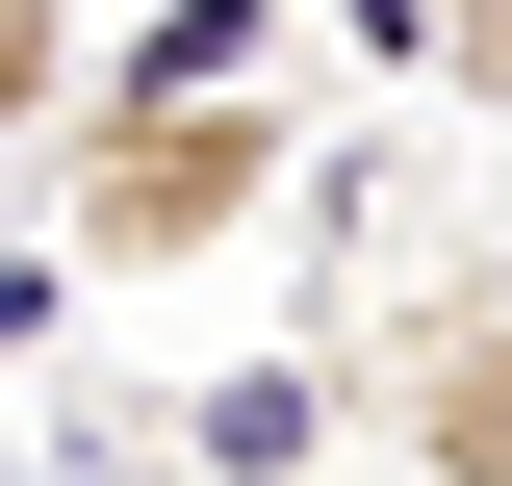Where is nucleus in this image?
<instances>
[{
    "mask_svg": "<svg viewBox=\"0 0 512 486\" xmlns=\"http://www.w3.org/2000/svg\"><path fill=\"white\" fill-rule=\"evenodd\" d=\"M384 435L436 486H512V282H436L410 307V359H384Z\"/></svg>",
    "mask_w": 512,
    "mask_h": 486,
    "instance_id": "f03ea898",
    "label": "nucleus"
},
{
    "mask_svg": "<svg viewBox=\"0 0 512 486\" xmlns=\"http://www.w3.org/2000/svg\"><path fill=\"white\" fill-rule=\"evenodd\" d=\"M333 52H384V77H436V103H487L512 128V0H308Z\"/></svg>",
    "mask_w": 512,
    "mask_h": 486,
    "instance_id": "7ed1b4c3",
    "label": "nucleus"
},
{
    "mask_svg": "<svg viewBox=\"0 0 512 486\" xmlns=\"http://www.w3.org/2000/svg\"><path fill=\"white\" fill-rule=\"evenodd\" d=\"M52 103H77V0H0V154H26Z\"/></svg>",
    "mask_w": 512,
    "mask_h": 486,
    "instance_id": "20e7f679",
    "label": "nucleus"
},
{
    "mask_svg": "<svg viewBox=\"0 0 512 486\" xmlns=\"http://www.w3.org/2000/svg\"><path fill=\"white\" fill-rule=\"evenodd\" d=\"M256 205H282V103H256V77H205V103H77V180H52L77 282H205Z\"/></svg>",
    "mask_w": 512,
    "mask_h": 486,
    "instance_id": "f257e3e1",
    "label": "nucleus"
}]
</instances>
